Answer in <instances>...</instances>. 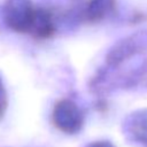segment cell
Segmentation results:
<instances>
[{"instance_id":"1","label":"cell","mask_w":147,"mask_h":147,"mask_svg":"<svg viewBox=\"0 0 147 147\" xmlns=\"http://www.w3.org/2000/svg\"><path fill=\"white\" fill-rule=\"evenodd\" d=\"M36 9L30 0H7L5 5V20L11 29L29 32Z\"/></svg>"},{"instance_id":"2","label":"cell","mask_w":147,"mask_h":147,"mask_svg":"<svg viewBox=\"0 0 147 147\" xmlns=\"http://www.w3.org/2000/svg\"><path fill=\"white\" fill-rule=\"evenodd\" d=\"M82 122V114L74 102L62 100L54 108V123L60 130L74 133L80 129Z\"/></svg>"},{"instance_id":"3","label":"cell","mask_w":147,"mask_h":147,"mask_svg":"<svg viewBox=\"0 0 147 147\" xmlns=\"http://www.w3.org/2000/svg\"><path fill=\"white\" fill-rule=\"evenodd\" d=\"M113 7V0H91L87 9H86V17L91 21L100 20Z\"/></svg>"},{"instance_id":"4","label":"cell","mask_w":147,"mask_h":147,"mask_svg":"<svg viewBox=\"0 0 147 147\" xmlns=\"http://www.w3.org/2000/svg\"><path fill=\"white\" fill-rule=\"evenodd\" d=\"M5 106H6V94H5V90H3L1 80H0V115L2 114V111L5 109Z\"/></svg>"},{"instance_id":"5","label":"cell","mask_w":147,"mask_h":147,"mask_svg":"<svg viewBox=\"0 0 147 147\" xmlns=\"http://www.w3.org/2000/svg\"><path fill=\"white\" fill-rule=\"evenodd\" d=\"M90 147H111V146L105 145V144H95V145H91Z\"/></svg>"}]
</instances>
